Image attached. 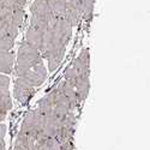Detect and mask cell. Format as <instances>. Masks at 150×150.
<instances>
[{
	"label": "cell",
	"mask_w": 150,
	"mask_h": 150,
	"mask_svg": "<svg viewBox=\"0 0 150 150\" xmlns=\"http://www.w3.org/2000/svg\"><path fill=\"white\" fill-rule=\"evenodd\" d=\"M72 25L64 17H55L49 25L46 37V46L42 53L48 62L49 71H54L64 59L66 47L71 40Z\"/></svg>",
	"instance_id": "obj_1"
},
{
	"label": "cell",
	"mask_w": 150,
	"mask_h": 150,
	"mask_svg": "<svg viewBox=\"0 0 150 150\" xmlns=\"http://www.w3.org/2000/svg\"><path fill=\"white\" fill-rule=\"evenodd\" d=\"M76 90L79 101L84 102L90 90V55L88 49H83L65 71V78Z\"/></svg>",
	"instance_id": "obj_2"
},
{
	"label": "cell",
	"mask_w": 150,
	"mask_h": 150,
	"mask_svg": "<svg viewBox=\"0 0 150 150\" xmlns=\"http://www.w3.org/2000/svg\"><path fill=\"white\" fill-rule=\"evenodd\" d=\"M41 61H43L41 53L24 40L21 43L17 52V64L15 69L16 74L18 77H21L22 74H24L27 71H29L31 67H34Z\"/></svg>",
	"instance_id": "obj_3"
},
{
	"label": "cell",
	"mask_w": 150,
	"mask_h": 150,
	"mask_svg": "<svg viewBox=\"0 0 150 150\" xmlns=\"http://www.w3.org/2000/svg\"><path fill=\"white\" fill-rule=\"evenodd\" d=\"M19 133L29 137L30 139H33L35 142L37 139H40L41 137L46 136L43 118H42L41 113L39 112L37 108L31 109L29 113L25 115V118H24V120L22 122Z\"/></svg>",
	"instance_id": "obj_4"
},
{
	"label": "cell",
	"mask_w": 150,
	"mask_h": 150,
	"mask_svg": "<svg viewBox=\"0 0 150 150\" xmlns=\"http://www.w3.org/2000/svg\"><path fill=\"white\" fill-rule=\"evenodd\" d=\"M55 91L62 98V101L70 107V109L72 112H74V113H77V110L82 102L79 101V97L73 86L71 84H69L65 79H62L55 88Z\"/></svg>",
	"instance_id": "obj_5"
},
{
	"label": "cell",
	"mask_w": 150,
	"mask_h": 150,
	"mask_svg": "<svg viewBox=\"0 0 150 150\" xmlns=\"http://www.w3.org/2000/svg\"><path fill=\"white\" fill-rule=\"evenodd\" d=\"M21 78L24 79L31 86H34V88L40 86L47 78V70H46L43 61L39 62V64L35 65L34 67H31L29 71H27L24 74H22Z\"/></svg>",
	"instance_id": "obj_6"
},
{
	"label": "cell",
	"mask_w": 150,
	"mask_h": 150,
	"mask_svg": "<svg viewBox=\"0 0 150 150\" xmlns=\"http://www.w3.org/2000/svg\"><path fill=\"white\" fill-rule=\"evenodd\" d=\"M15 97L21 103H27L29 102L31 97L34 96L35 94V88L31 86L30 84H28L24 79H22L21 77H18L16 79V83H15Z\"/></svg>",
	"instance_id": "obj_7"
},
{
	"label": "cell",
	"mask_w": 150,
	"mask_h": 150,
	"mask_svg": "<svg viewBox=\"0 0 150 150\" xmlns=\"http://www.w3.org/2000/svg\"><path fill=\"white\" fill-rule=\"evenodd\" d=\"M31 17L42 18L46 21H53L55 16L48 6L47 0H34L31 5Z\"/></svg>",
	"instance_id": "obj_8"
},
{
	"label": "cell",
	"mask_w": 150,
	"mask_h": 150,
	"mask_svg": "<svg viewBox=\"0 0 150 150\" xmlns=\"http://www.w3.org/2000/svg\"><path fill=\"white\" fill-rule=\"evenodd\" d=\"M15 64V54L10 52H0V73H11Z\"/></svg>",
	"instance_id": "obj_9"
},
{
	"label": "cell",
	"mask_w": 150,
	"mask_h": 150,
	"mask_svg": "<svg viewBox=\"0 0 150 150\" xmlns=\"http://www.w3.org/2000/svg\"><path fill=\"white\" fill-rule=\"evenodd\" d=\"M13 150H35V141L30 139L29 137L24 134L18 133Z\"/></svg>",
	"instance_id": "obj_10"
},
{
	"label": "cell",
	"mask_w": 150,
	"mask_h": 150,
	"mask_svg": "<svg viewBox=\"0 0 150 150\" xmlns=\"http://www.w3.org/2000/svg\"><path fill=\"white\" fill-rule=\"evenodd\" d=\"M15 37L7 34L0 36V52H10L15 45Z\"/></svg>",
	"instance_id": "obj_11"
},
{
	"label": "cell",
	"mask_w": 150,
	"mask_h": 150,
	"mask_svg": "<svg viewBox=\"0 0 150 150\" xmlns=\"http://www.w3.org/2000/svg\"><path fill=\"white\" fill-rule=\"evenodd\" d=\"M0 107L8 112L12 108V101L8 89H0Z\"/></svg>",
	"instance_id": "obj_12"
},
{
	"label": "cell",
	"mask_w": 150,
	"mask_h": 150,
	"mask_svg": "<svg viewBox=\"0 0 150 150\" xmlns=\"http://www.w3.org/2000/svg\"><path fill=\"white\" fill-rule=\"evenodd\" d=\"M8 85H10V78L6 74L0 73V89H8Z\"/></svg>",
	"instance_id": "obj_13"
},
{
	"label": "cell",
	"mask_w": 150,
	"mask_h": 150,
	"mask_svg": "<svg viewBox=\"0 0 150 150\" xmlns=\"http://www.w3.org/2000/svg\"><path fill=\"white\" fill-rule=\"evenodd\" d=\"M58 150H73V141H69L65 143H59Z\"/></svg>",
	"instance_id": "obj_14"
},
{
	"label": "cell",
	"mask_w": 150,
	"mask_h": 150,
	"mask_svg": "<svg viewBox=\"0 0 150 150\" xmlns=\"http://www.w3.org/2000/svg\"><path fill=\"white\" fill-rule=\"evenodd\" d=\"M6 134V125L0 122V138H5Z\"/></svg>",
	"instance_id": "obj_15"
},
{
	"label": "cell",
	"mask_w": 150,
	"mask_h": 150,
	"mask_svg": "<svg viewBox=\"0 0 150 150\" xmlns=\"http://www.w3.org/2000/svg\"><path fill=\"white\" fill-rule=\"evenodd\" d=\"M0 23H1V22H0Z\"/></svg>",
	"instance_id": "obj_16"
}]
</instances>
